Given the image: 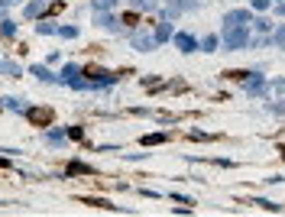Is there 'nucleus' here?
Returning a JSON list of instances; mask_svg holds the SVG:
<instances>
[{
	"label": "nucleus",
	"instance_id": "1",
	"mask_svg": "<svg viewBox=\"0 0 285 217\" xmlns=\"http://www.w3.org/2000/svg\"><path fill=\"white\" fill-rule=\"evenodd\" d=\"M220 39H224V46H227L230 52L243 49V46H250V30L246 26H230V30H220Z\"/></svg>",
	"mask_w": 285,
	"mask_h": 217
},
{
	"label": "nucleus",
	"instance_id": "2",
	"mask_svg": "<svg viewBox=\"0 0 285 217\" xmlns=\"http://www.w3.org/2000/svg\"><path fill=\"white\" fill-rule=\"evenodd\" d=\"M243 91L246 94H262L266 91V78H262L260 72H246L243 74Z\"/></svg>",
	"mask_w": 285,
	"mask_h": 217
},
{
	"label": "nucleus",
	"instance_id": "3",
	"mask_svg": "<svg viewBox=\"0 0 285 217\" xmlns=\"http://www.w3.org/2000/svg\"><path fill=\"white\" fill-rule=\"evenodd\" d=\"M246 23H253L250 10H230L227 16H224V26H220V30H230V26H246Z\"/></svg>",
	"mask_w": 285,
	"mask_h": 217
},
{
	"label": "nucleus",
	"instance_id": "4",
	"mask_svg": "<svg viewBox=\"0 0 285 217\" xmlns=\"http://www.w3.org/2000/svg\"><path fill=\"white\" fill-rule=\"evenodd\" d=\"M84 74H88V81H91L94 88H98V84H114V81H117V74L104 72V68H84Z\"/></svg>",
	"mask_w": 285,
	"mask_h": 217
},
{
	"label": "nucleus",
	"instance_id": "5",
	"mask_svg": "<svg viewBox=\"0 0 285 217\" xmlns=\"http://www.w3.org/2000/svg\"><path fill=\"white\" fill-rule=\"evenodd\" d=\"M26 117H30L32 124H39V126H49L52 120H56V114H52L49 107H32V110H26Z\"/></svg>",
	"mask_w": 285,
	"mask_h": 217
},
{
	"label": "nucleus",
	"instance_id": "6",
	"mask_svg": "<svg viewBox=\"0 0 285 217\" xmlns=\"http://www.w3.org/2000/svg\"><path fill=\"white\" fill-rule=\"evenodd\" d=\"M133 49H140V52H152L156 49V36H149V32H133Z\"/></svg>",
	"mask_w": 285,
	"mask_h": 217
},
{
	"label": "nucleus",
	"instance_id": "7",
	"mask_svg": "<svg viewBox=\"0 0 285 217\" xmlns=\"http://www.w3.org/2000/svg\"><path fill=\"white\" fill-rule=\"evenodd\" d=\"M175 46H178L182 52H194L198 49V42H194L192 32H175Z\"/></svg>",
	"mask_w": 285,
	"mask_h": 217
},
{
	"label": "nucleus",
	"instance_id": "8",
	"mask_svg": "<svg viewBox=\"0 0 285 217\" xmlns=\"http://www.w3.org/2000/svg\"><path fill=\"white\" fill-rule=\"evenodd\" d=\"M98 23L104 26L107 32H117V30H120V23H117V20H114V16H110V13H107V10H104V13H100V16H98Z\"/></svg>",
	"mask_w": 285,
	"mask_h": 217
},
{
	"label": "nucleus",
	"instance_id": "9",
	"mask_svg": "<svg viewBox=\"0 0 285 217\" xmlns=\"http://www.w3.org/2000/svg\"><path fill=\"white\" fill-rule=\"evenodd\" d=\"M168 36H175V32H172V23H168V20H162L159 30H156V42H166Z\"/></svg>",
	"mask_w": 285,
	"mask_h": 217
},
{
	"label": "nucleus",
	"instance_id": "10",
	"mask_svg": "<svg viewBox=\"0 0 285 217\" xmlns=\"http://www.w3.org/2000/svg\"><path fill=\"white\" fill-rule=\"evenodd\" d=\"M30 74H36L39 81H56V74H52L49 68H46V65H32V68H30Z\"/></svg>",
	"mask_w": 285,
	"mask_h": 217
},
{
	"label": "nucleus",
	"instance_id": "11",
	"mask_svg": "<svg viewBox=\"0 0 285 217\" xmlns=\"http://www.w3.org/2000/svg\"><path fill=\"white\" fill-rule=\"evenodd\" d=\"M42 10H46V0H32V4L26 6V16L36 20V16H42Z\"/></svg>",
	"mask_w": 285,
	"mask_h": 217
},
{
	"label": "nucleus",
	"instance_id": "12",
	"mask_svg": "<svg viewBox=\"0 0 285 217\" xmlns=\"http://www.w3.org/2000/svg\"><path fill=\"white\" fill-rule=\"evenodd\" d=\"M78 74H81V72H78V65H72V62H68V65L62 68V81H68V84H74V81H78Z\"/></svg>",
	"mask_w": 285,
	"mask_h": 217
},
{
	"label": "nucleus",
	"instance_id": "13",
	"mask_svg": "<svg viewBox=\"0 0 285 217\" xmlns=\"http://www.w3.org/2000/svg\"><path fill=\"white\" fill-rule=\"evenodd\" d=\"M84 204H91V208H104V211H120L117 204H110V201H104V198H84Z\"/></svg>",
	"mask_w": 285,
	"mask_h": 217
},
{
	"label": "nucleus",
	"instance_id": "14",
	"mask_svg": "<svg viewBox=\"0 0 285 217\" xmlns=\"http://www.w3.org/2000/svg\"><path fill=\"white\" fill-rule=\"evenodd\" d=\"M46 143L49 146H62L65 143V130H49L46 133Z\"/></svg>",
	"mask_w": 285,
	"mask_h": 217
},
{
	"label": "nucleus",
	"instance_id": "15",
	"mask_svg": "<svg viewBox=\"0 0 285 217\" xmlns=\"http://www.w3.org/2000/svg\"><path fill=\"white\" fill-rule=\"evenodd\" d=\"M156 6H159V4H156V0H133V10H142V13H152L156 10Z\"/></svg>",
	"mask_w": 285,
	"mask_h": 217
},
{
	"label": "nucleus",
	"instance_id": "16",
	"mask_svg": "<svg viewBox=\"0 0 285 217\" xmlns=\"http://www.w3.org/2000/svg\"><path fill=\"white\" fill-rule=\"evenodd\" d=\"M65 175H91V166H84V162H72Z\"/></svg>",
	"mask_w": 285,
	"mask_h": 217
},
{
	"label": "nucleus",
	"instance_id": "17",
	"mask_svg": "<svg viewBox=\"0 0 285 217\" xmlns=\"http://www.w3.org/2000/svg\"><path fill=\"white\" fill-rule=\"evenodd\" d=\"M166 143V133H149V136H142V146H159Z\"/></svg>",
	"mask_w": 285,
	"mask_h": 217
},
{
	"label": "nucleus",
	"instance_id": "18",
	"mask_svg": "<svg viewBox=\"0 0 285 217\" xmlns=\"http://www.w3.org/2000/svg\"><path fill=\"white\" fill-rule=\"evenodd\" d=\"M0 32L4 36H16V23L13 20H0Z\"/></svg>",
	"mask_w": 285,
	"mask_h": 217
},
{
	"label": "nucleus",
	"instance_id": "19",
	"mask_svg": "<svg viewBox=\"0 0 285 217\" xmlns=\"http://www.w3.org/2000/svg\"><path fill=\"white\" fill-rule=\"evenodd\" d=\"M117 4V0H91V10H98V13H104V10H110V6Z\"/></svg>",
	"mask_w": 285,
	"mask_h": 217
},
{
	"label": "nucleus",
	"instance_id": "20",
	"mask_svg": "<svg viewBox=\"0 0 285 217\" xmlns=\"http://www.w3.org/2000/svg\"><path fill=\"white\" fill-rule=\"evenodd\" d=\"M217 42H220L217 36H204V39H201V49H204V52H214V49H217Z\"/></svg>",
	"mask_w": 285,
	"mask_h": 217
},
{
	"label": "nucleus",
	"instance_id": "21",
	"mask_svg": "<svg viewBox=\"0 0 285 217\" xmlns=\"http://www.w3.org/2000/svg\"><path fill=\"white\" fill-rule=\"evenodd\" d=\"M272 42H276V46H279V49H285V23H282V26H279V30H276V32H272Z\"/></svg>",
	"mask_w": 285,
	"mask_h": 217
},
{
	"label": "nucleus",
	"instance_id": "22",
	"mask_svg": "<svg viewBox=\"0 0 285 217\" xmlns=\"http://www.w3.org/2000/svg\"><path fill=\"white\" fill-rule=\"evenodd\" d=\"M58 36L62 39H74L78 36V26H58Z\"/></svg>",
	"mask_w": 285,
	"mask_h": 217
},
{
	"label": "nucleus",
	"instance_id": "23",
	"mask_svg": "<svg viewBox=\"0 0 285 217\" xmlns=\"http://www.w3.org/2000/svg\"><path fill=\"white\" fill-rule=\"evenodd\" d=\"M0 104H4V107H10V110H23V100H20V98H4Z\"/></svg>",
	"mask_w": 285,
	"mask_h": 217
},
{
	"label": "nucleus",
	"instance_id": "24",
	"mask_svg": "<svg viewBox=\"0 0 285 217\" xmlns=\"http://www.w3.org/2000/svg\"><path fill=\"white\" fill-rule=\"evenodd\" d=\"M253 204H260L262 211H279V204H272V201H266V198H256Z\"/></svg>",
	"mask_w": 285,
	"mask_h": 217
},
{
	"label": "nucleus",
	"instance_id": "25",
	"mask_svg": "<svg viewBox=\"0 0 285 217\" xmlns=\"http://www.w3.org/2000/svg\"><path fill=\"white\" fill-rule=\"evenodd\" d=\"M36 30L42 32V36H49V32H58V26H52V23H36Z\"/></svg>",
	"mask_w": 285,
	"mask_h": 217
},
{
	"label": "nucleus",
	"instance_id": "26",
	"mask_svg": "<svg viewBox=\"0 0 285 217\" xmlns=\"http://www.w3.org/2000/svg\"><path fill=\"white\" fill-rule=\"evenodd\" d=\"M253 23H256V30H260V32H269V30H272V23H269V20H253Z\"/></svg>",
	"mask_w": 285,
	"mask_h": 217
},
{
	"label": "nucleus",
	"instance_id": "27",
	"mask_svg": "<svg viewBox=\"0 0 285 217\" xmlns=\"http://www.w3.org/2000/svg\"><path fill=\"white\" fill-rule=\"evenodd\" d=\"M4 72H6V74H13V78H16V74H20V65H16V62H6V65H4Z\"/></svg>",
	"mask_w": 285,
	"mask_h": 217
},
{
	"label": "nucleus",
	"instance_id": "28",
	"mask_svg": "<svg viewBox=\"0 0 285 217\" xmlns=\"http://www.w3.org/2000/svg\"><path fill=\"white\" fill-rule=\"evenodd\" d=\"M68 136H72V140H84V130H81V126H72Z\"/></svg>",
	"mask_w": 285,
	"mask_h": 217
},
{
	"label": "nucleus",
	"instance_id": "29",
	"mask_svg": "<svg viewBox=\"0 0 285 217\" xmlns=\"http://www.w3.org/2000/svg\"><path fill=\"white\" fill-rule=\"evenodd\" d=\"M250 4H253V10H266L269 0H250Z\"/></svg>",
	"mask_w": 285,
	"mask_h": 217
},
{
	"label": "nucleus",
	"instance_id": "30",
	"mask_svg": "<svg viewBox=\"0 0 285 217\" xmlns=\"http://www.w3.org/2000/svg\"><path fill=\"white\" fill-rule=\"evenodd\" d=\"M279 13H282V16H285V4H279Z\"/></svg>",
	"mask_w": 285,
	"mask_h": 217
},
{
	"label": "nucleus",
	"instance_id": "31",
	"mask_svg": "<svg viewBox=\"0 0 285 217\" xmlns=\"http://www.w3.org/2000/svg\"><path fill=\"white\" fill-rule=\"evenodd\" d=\"M0 168H6V159H0Z\"/></svg>",
	"mask_w": 285,
	"mask_h": 217
},
{
	"label": "nucleus",
	"instance_id": "32",
	"mask_svg": "<svg viewBox=\"0 0 285 217\" xmlns=\"http://www.w3.org/2000/svg\"><path fill=\"white\" fill-rule=\"evenodd\" d=\"M276 4H285V0H276Z\"/></svg>",
	"mask_w": 285,
	"mask_h": 217
},
{
	"label": "nucleus",
	"instance_id": "33",
	"mask_svg": "<svg viewBox=\"0 0 285 217\" xmlns=\"http://www.w3.org/2000/svg\"><path fill=\"white\" fill-rule=\"evenodd\" d=\"M0 68H4V65H0Z\"/></svg>",
	"mask_w": 285,
	"mask_h": 217
}]
</instances>
